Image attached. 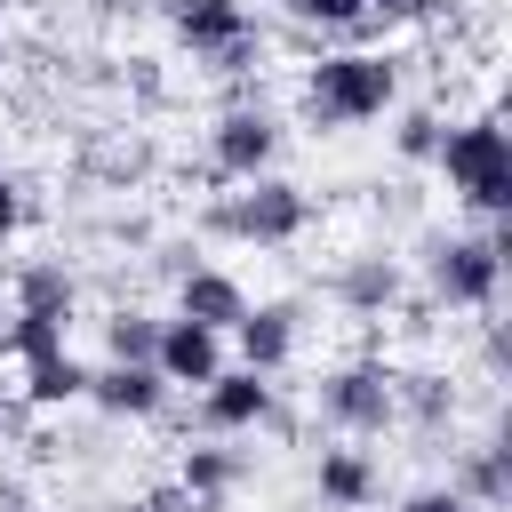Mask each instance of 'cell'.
<instances>
[{
    "label": "cell",
    "mask_w": 512,
    "mask_h": 512,
    "mask_svg": "<svg viewBox=\"0 0 512 512\" xmlns=\"http://www.w3.org/2000/svg\"><path fill=\"white\" fill-rule=\"evenodd\" d=\"M312 416H320V432H336V440H384V432L400 424L392 360H376V352L336 360V368L312 384Z\"/></svg>",
    "instance_id": "6"
},
{
    "label": "cell",
    "mask_w": 512,
    "mask_h": 512,
    "mask_svg": "<svg viewBox=\"0 0 512 512\" xmlns=\"http://www.w3.org/2000/svg\"><path fill=\"white\" fill-rule=\"evenodd\" d=\"M480 320H488V328H480V368H488V376H504V360H512V336H504V320H496V312H480Z\"/></svg>",
    "instance_id": "26"
},
{
    "label": "cell",
    "mask_w": 512,
    "mask_h": 512,
    "mask_svg": "<svg viewBox=\"0 0 512 512\" xmlns=\"http://www.w3.org/2000/svg\"><path fill=\"white\" fill-rule=\"evenodd\" d=\"M280 8L304 40H360L368 32V0H280Z\"/></svg>",
    "instance_id": "21"
},
{
    "label": "cell",
    "mask_w": 512,
    "mask_h": 512,
    "mask_svg": "<svg viewBox=\"0 0 512 512\" xmlns=\"http://www.w3.org/2000/svg\"><path fill=\"white\" fill-rule=\"evenodd\" d=\"M8 424H16V416H8V408H0V440H8Z\"/></svg>",
    "instance_id": "30"
},
{
    "label": "cell",
    "mask_w": 512,
    "mask_h": 512,
    "mask_svg": "<svg viewBox=\"0 0 512 512\" xmlns=\"http://www.w3.org/2000/svg\"><path fill=\"white\" fill-rule=\"evenodd\" d=\"M176 312L232 336V320L248 312V288H240V272H224V264H184V272H176Z\"/></svg>",
    "instance_id": "17"
},
{
    "label": "cell",
    "mask_w": 512,
    "mask_h": 512,
    "mask_svg": "<svg viewBox=\"0 0 512 512\" xmlns=\"http://www.w3.org/2000/svg\"><path fill=\"white\" fill-rule=\"evenodd\" d=\"M160 16H168V40L224 80H248L264 64V24L248 0H160Z\"/></svg>",
    "instance_id": "5"
},
{
    "label": "cell",
    "mask_w": 512,
    "mask_h": 512,
    "mask_svg": "<svg viewBox=\"0 0 512 512\" xmlns=\"http://www.w3.org/2000/svg\"><path fill=\"white\" fill-rule=\"evenodd\" d=\"M104 424H152L160 408H168V384H160V368L152 360H104V368H88V392H80Z\"/></svg>",
    "instance_id": "12"
},
{
    "label": "cell",
    "mask_w": 512,
    "mask_h": 512,
    "mask_svg": "<svg viewBox=\"0 0 512 512\" xmlns=\"http://www.w3.org/2000/svg\"><path fill=\"white\" fill-rule=\"evenodd\" d=\"M392 512H472V504H464V496H456V488L440 480V488H408V496H400Z\"/></svg>",
    "instance_id": "25"
},
{
    "label": "cell",
    "mask_w": 512,
    "mask_h": 512,
    "mask_svg": "<svg viewBox=\"0 0 512 512\" xmlns=\"http://www.w3.org/2000/svg\"><path fill=\"white\" fill-rule=\"evenodd\" d=\"M328 304L352 312V320H384V312L408 304V264H400L392 248L368 240V248H352V256L328 264Z\"/></svg>",
    "instance_id": "9"
},
{
    "label": "cell",
    "mask_w": 512,
    "mask_h": 512,
    "mask_svg": "<svg viewBox=\"0 0 512 512\" xmlns=\"http://www.w3.org/2000/svg\"><path fill=\"white\" fill-rule=\"evenodd\" d=\"M408 88V64L392 48H320L296 80V120L312 136H344V128H368L400 104Z\"/></svg>",
    "instance_id": "1"
},
{
    "label": "cell",
    "mask_w": 512,
    "mask_h": 512,
    "mask_svg": "<svg viewBox=\"0 0 512 512\" xmlns=\"http://www.w3.org/2000/svg\"><path fill=\"white\" fill-rule=\"evenodd\" d=\"M16 312H40V320H80V272L64 256H32L16 264Z\"/></svg>",
    "instance_id": "18"
},
{
    "label": "cell",
    "mask_w": 512,
    "mask_h": 512,
    "mask_svg": "<svg viewBox=\"0 0 512 512\" xmlns=\"http://www.w3.org/2000/svg\"><path fill=\"white\" fill-rule=\"evenodd\" d=\"M192 416H200V432H216V440L296 432V416L280 408V384H272V376H256V368H240V360H224V368L192 392Z\"/></svg>",
    "instance_id": "7"
},
{
    "label": "cell",
    "mask_w": 512,
    "mask_h": 512,
    "mask_svg": "<svg viewBox=\"0 0 512 512\" xmlns=\"http://www.w3.org/2000/svg\"><path fill=\"white\" fill-rule=\"evenodd\" d=\"M448 488H456L472 512H504V504H512V448H504V432L464 440V448L448 456Z\"/></svg>",
    "instance_id": "15"
},
{
    "label": "cell",
    "mask_w": 512,
    "mask_h": 512,
    "mask_svg": "<svg viewBox=\"0 0 512 512\" xmlns=\"http://www.w3.org/2000/svg\"><path fill=\"white\" fill-rule=\"evenodd\" d=\"M232 360L240 368H256V376H280V368H296V352H304V304L296 296H248V312L232 320Z\"/></svg>",
    "instance_id": "10"
},
{
    "label": "cell",
    "mask_w": 512,
    "mask_h": 512,
    "mask_svg": "<svg viewBox=\"0 0 512 512\" xmlns=\"http://www.w3.org/2000/svg\"><path fill=\"white\" fill-rule=\"evenodd\" d=\"M152 344H160V312H144V304L104 312V360H152Z\"/></svg>",
    "instance_id": "23"
},
{
    "label": "cell",
    "mask_w": 512,
    "mask_h": 512,
    "mask_svg": "<svg viewBox=\"0 0 512 512\" xmlns=\"http://www.w3.org/2000/svg\"><path fill=\"white\" fill-rule=\"evenodd\" d=\"M224 360H232L224 328H200V320H184V312H160L152 368H160V384H168V392H200V384H208Z\"/></svg>",
    "instance_id": "11"
},
{
    "label": "cell",
    "mask_w": 512,
    "mask_h": 512,
    "mask_svg": "<svg viewBox=\"0 0 512 512\" xmlns=\"http://www.w3.org/2000/svg\"><path fill=\"white\" fill-rule=\"evenodd\" d=\"M24 368V400L32 408H72L80 392H88V360L72 352V344H56V352H40V360H16Z\"/></svg>",
    "instance_id": "20"
},
{
    "label": "cell",
    "mask_w": 512,
    "mask_h": 512,
    "mask_svg": "<svg viewBox=\"0 0 512 512\" xmlns=\"http://www.w3.org/2000/svg\"><path fill=\"white\" fill-rule=\"evenodd\" d=\"M512 256V216H480L472 232H424L416 240V288L440 312H496Z\"/></svg>",
    "instance_id": "2"
},
{
    "label": "cell",
    "mask_w": 512,
    "mask_h": 512,
    "mask_svg": "<svg viewBox=\"0 0 512 512\" xmlns=\"http://www.w3.org/2000/svg\"><path fill=\"white\" fill-rule=\"evenodd\" d=\"M248 472H256V456H248V448H224L216 432L192 440V448L176 456V488H184V504H232V496L248 488Z\"/></svg>",
    "instance_id": "14"
},
{
    "label": "cell",
    "mask_w": 512,
    "mask_h": 512,
    "mask_svg": "<svg viewBox=\"0 0 512 512\" xmlns=\"http://www.w3.org/2000/svg\"><path fill=\"white\" fill-rule=\"evenodd\" d=\"M440 128H448V112H440V104H392V152H400L408 168H432Z\"/></svg>",
    "instance_id": "22"
},
{
    "label": "cell",
    "mask_w": 512,
    "mask_h": 512,
    "mask_svg": "<svg viewBox=\"0 0 512 512\" xmlns=\"http://www.w3.org/2000/svg\"><path fill=\"white\" fill-rule=\"evenodd\" d=\"M120 512H184V488H152V496H128Z\"/></svg>",
    "instance_id": "28"
},
{
    "label": "cell",
    "mask_w": 512,
    "mask_h": 512,
    "mask_svg": "<svg viewBox=\"0 0 512 512\" xmlns=\"http://www.w3.org/2000/svg\"><path fill=\"white\" fill-rule=\"evenodd\" d=\"M392 400H400V424H408L416 440H448V432H456V416H464L456 376H440V368H416V376H400V368H392Z\"/></svg>",
    "instance_id": "16"
},
{
    "label": "cell",
    "mask_w": 512,
    "mask_h": 512,
    "mask_svg": "<svg viewBox=\"0 0 512 512\" xmlns=\"http://www.w3.org/2000/svg\"><path fill=\"white\" fill-rule=\"evenodd\" d=\"M312 496H320V512H368V504L384 496V464H376L360 440L320 448V456H312Z\"/></svg>",
    "instance_id": "13"
},
{
    "label": "cell",
    "mask_w": 512,
    "mask_h": 512,
    "mask_svg": "<svg viewBox=\"0 0 512 512\" xmlns=\"http://www.w3.org/2000/svg\"><path fill=\"white\" fill-rule=\"evenodd\" d=\"M0 72H8V32H0Z\"/></svg>",
    "instance_id": "29"
},
{
    "label": "cell",
    "mask_w": 512,
    "mask_h": 512,
    "mask_svg": "<svg viewBox=\"0 0 512 512\" xmlns=\"http://www.w3.org/2000/svg\"><path fill=\"white\" fill-rule=\"evenodd\" d=\"M16 232H24V184H16L8 168H0V248H8Z\"/></svg>",
    "instance_id": "27"
},
{
    "label": "cell",
    "mask_w": 512,
    "mask_h": 512,
    "mask_svg": "<svg viewBox=\"0 0 512 512\" xmlns=\"http://www.w3.org/2000/svg\"><path fill=\"white\" fill-rule=\"evenodd\" d=\"M312 216H320V200H312L296 176L264 168V176H248V184H224V192L200 208V232H208V240H240V248H296V240L312 232Z\"/></svg>",
    "instance_id": "3"
},
{
    "label": "cell",
    "mask_w": 512,
    "mask_h": 512,
    "mask_svg": "<svg viewBox=\"0 0 512 512\" xmlns=\"http://www.w3.org/2000/svg\"><path fill=\"white\" fill-rule=\"evenodd\" d=\"M72 168L88 176V184H136V176H152V144L144 136H128V128H112V136H80L72 144Z\"/></svg>",
    "instance_id": "19"
},
{
    "label": "cell",
    "mask_w": 512,
    "mask_h": 512,
    "mask_svg": "<svg viewBox=\"0 0 512 512\" xmlns=\"http://www.w3.org/2000/svg\"><path fill=\"white\" fill-rule=\"evenodd\" d=\"M432 168L448 176V192H456L472 216H504V208H512V136H504V120H496V104L472 112V120H448Z\"/></svg>",
    "instance_id": "4"
},
{
    "label": "cell",
    "mask_w": 512,
    "mask_h": 512,
    "mask_svg": "<svg viewBox=\"0 0 512 512\" xmlns=\"http://www.w3.org/2000/svg\"><path fill=\"white\" fill-rule=\"evenodd\" d=\"M280 112L264 96H232L216 120H208V176L216 184H248L264 168H280Z\"/></svg>",
    "instance_id": "8"
},
{
    "label": "cell",
    "mask_w": 512,
    "mask_h": 512,
    "mask_svg": "<svg viewBox=\"0 0 512 512\" xmlns=\"http://www.w3.org/2000/svg\"><path fill=\"white\" fill-rule=\"evenodd\" d=\"M440 0H368V32H400V24H432Z\"/></svg>",
    "instance_id": "24"
},
{
    "label": "cell",
    "mask_w": 512,
    "mask_h": 512,
    "mask_svg": "<svg viewBox=\"0 0 512 512\" xmlns=\"http://www.w3.org/2000/svg\"><path fill=\"white\" fill-rule=\"evenodd\" d=\"M0 16H8V0H0Z\"/></svg>",
    "instance_id": "31"
}]
</instances>
